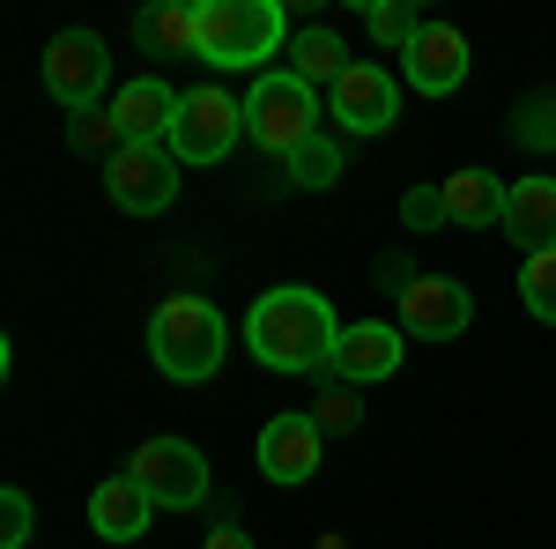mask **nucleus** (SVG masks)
Here are the masks:
<instances>
[{"mask_svg": "<svg viewBox=\"0 0 556 549\" xmlns=\"http://www.w3.org/2000/svg\"><path fill=\"white\" fill-rule=\"evenodd\" d=\"M312 416H319V431H356V423H364V409H356V386H327V394H319V409H312Z\"/></svg>", "mask_w": 556, "mask_h": 549, "instance_id": "obj_25", "label": "nucleus"}, {"mask_svg": "<svg viewBox=\"0 0 556 549\" xmlns=\"http://www.w3.org/2000/svg\"><path fill=\"white\" fill-rule=\"evenodd\" d=\"M342 60H349L342 38H334V30H319V23L290 38V75H298V83H342V75H349Z\"/></svg>", "mask_w": 556, "mask_h": 549, "instance_id": "obj_19", "label": "nucleus"}, {"mask_svg": "<svg viewBox=\"0 0 556 549\" xmlns=\"http://www.w3.org/2000/svg\"><path fill=\"white\" fill-rule=\"evenodd\" d=\"M223 349H230V327L208 297H164L156 320H149V357L156 372L178 386H201L223 372Z\"/></svg>", "mask_w": 556, "mask_h": 549, "instance_id": "obj_2", "label": "nucleus"}, {"mask_svg": "<svg viewBox=\"0 0 556 549\" xmlns=\"http://www.w3.org/2000/svg\"><path fill=\"white\" fill-rule=\"evenodd\" d=\"M312 134H319V97H312V83H298L290 67H282V75H260V83L245 89V141H260L267 157L290 164Z\"/></svg>", "mask_w": 556, "mask_h": 549, "instance_id": "obj_4", "label": "nucleus"}, {"mask_svg": "<svg viewBox=\"0 0 556 549\" xmlns=\"http://www.w3.org/2000/svg\"><path fill=\"white\" fill-rule=\"evenodd\" d=\"M127 475L164 512H193L208 498V461H201V446H186V438H149V446H134Z\"/></svg>", "mask_w": 556, "mask_h": 549, "instance_id": "obj_7", "label": "nucleus"}, {"mask_svg": "<svg viewBox=\"0 0 556 549\" xmlns=\"http://www.w3.org/2000/svg\"><path fill=\"white\" fill-rule=\"evenodd\" d=\"M334 120H342V134H386L401 120V83L379 60H349V75L334 83Z\"/></svg>", "mask_w": 556, "mask_h": 549, "instance_id": "obj_10", "label": "nucleus"}, {"mask_svg": "<svg viewBox=\"0 0 556 549\" xmlns=\"http://www.w3.org/2000/svg\"><path fill=\"white\" fill-rule=\"evenodd\" d=\"M519 297H527V312H534L542 327H556V246L519 260Z\"/></svg>", "mask_w": 556, "mask_h": 549, "instance_id": "obj_21", "label": "nucleus"}, {"mask_svg": "<svg viewBox=\"0 0 556 549\" xmlns=\"http://www.w3.org/2000/svg\"><path fill=\"white\" fill-rule=\"evenodd\" d=\"M245 134V104H230L223 89H186L178 104V127H172V157L178 164H223Z\"/></svg>", "mask_w": 556, "mask_h": 549, "instance_id": "obj_8", "label": "nucleus"}, {"mask_svg": "<svg viewBox=\"0 0 556 549\" xmlns=\"http://www.w3.org/2000/svg\"><path fill=\"white\" fill-rule=\"evenodd\" d=\"M416 23H424V15H416L408 0H371V8H364V30H371L379 45H401V52H408V38H416Z\"/></svg>", "mask_w": 556, "mask_h": 549, "instance_id": "obj_22", "label": "nucleus"}, {"mask_svg": "<svg viewBox=\"0 0 556 549\" xmlns=\"http://www.w3.org/2000/svg\"><path fill=\"white\" fill-rule=\"evenodd\" d=\"M282 52V8L275 0H201V52L215 75H238Z\"/></svg>", "mask_w": 556, "mask_h": 549, "instance_id": "obj_3", "label": "nucleus"}, {"mask_svg": "<svg viewBox=\"0 0 556 549\" xmlns=\"http://www.w3.org/2000/svg\"><path fill=\"white\" fill-rule=\"evenodd\" d=\"M468 320H475V297L453 275H416L401 290V327L416 341H453V335H468Z\"/></svg>", "mask_w": 556, "mask_h": 549, "instance_id": "obj_11", "label": "nucleus"}, {"mask_svg": "<svg viewBox=\"0 0 556 549\" xmlns=\"http://www.w3.org/2000/svg\"><path fill=\"white\" fill-rule=\"evenodd\" d=\"M260 475L267 483H312L319 475V416H275L260 431Z\"/></svg>", "mask_w": 556, "mask_h": 549, "instance_id": "obj_13", "label": "nucleus"}, {"mask_svg": "<svg viewBox=\"0 0 556 549\" xmlns=\"http://www.w3.org/2000/svg\"><path fill=\"white\" fill-rule=\"evenodd\" d=\"M201 549H253V535H238V527H215Z\"/></svg>", "mask_w": 556, "mask_h": 549, "instance_id": "obj_28", "label": "nucleus"}, {"mask_svg": "<svg viewBox=\"0 0 556 549\" xmlns=\"http://www.w3.org/2000/svg\"><path fill=\"white\" fill-rule=\"evenodd\" d=\"M282 171H290V186L319 194V186H334V178H342V141H334V134H312V141H304Z\"/></svg>", "mask_w": 556, "mask_h": 549, "instance_id": "obj_20", "label": "nucleus"}, {"mask_svg": "<svg viewBox=\"0 0 556 549\" xmlns=\"http://www.w3.org/2000/svg\"><path fill=\"white\" fill-rule=\"evenodd\" d=\"M342 386H379L401 372V327H386V320H356V327H342V341H334V364H327Z\"/></svg>", "mask_w": 556, "mask_h": 549, "instance_id": "obj_12", "label": "nucleus"}, {"mask_svg": "<svg viewBox=\"0 0 556 549\" xmlns=\"http://www.w3.org/2000/svg\"><path fill=\"white\" fill-rule=\"evenodd\" d=\"M23 542H30V498L0 490V549H23Z\"/></svg>", "mask_w": 556, "mask_h": 549, "instance_id": "obj_27", "label": "nucleus"}, {"mask_svg": "<svg viewBox=\"0 0 556 549\" xmlns=\"http://www.w3.org/2000/svg\"><path fill=\"white\" fill-rule=\"evenodd\" d=\"M67 141H75L83 157H97V149H104V164H112V157L127 149V134H119V120H97V112H83V120L67 127Z\"/></svg>", "mask_w": 556, "mask_h": 549, "instance_id": "obj_24", "label": "nucleus"}, {"mask_svg": "<svg viewBox=\"0 0 556 549\" xmlns=\"http://www.w3.org/2000/svg\"><path fill=\"white\" fill-rule=\"evenodd\" d=\"M401 223H408V230H438V223H445V194H438V186H408V194H401Z\"/></svg>", "mask_w": 556, "mask_h": 549, "instance_id": "obj_26", "label": "nucleus"}, {"mask_svg": "<svg viewBox=\"0 0 556 549\" xmlns=\"http://www.w3.org/2000/svg\"><path fill=\"white\" fill-rule=\"evenodd\" d=\"M401 75H408V89H424V97H453V89L468 83V38L453 23L424 15L408 52H401Z\"/></svg>", "mask_w": 556, "mask_h": 549, "instance_id": "obj_9", "label": "nucleus"}, {"mask_svg": "<svg viewBox=\"0 0 556 549\" xmlns=\"http://www.w3.org/2000/svg\"><path fill=\"white\" fill-rule=\"evenodd\" d=\"M104 194L127 215H164L178 201V157L172 141H127L112 164H104Z\"/></svg>", "mask_w": 556, "mask_h": 549, "instance_id": "obj_6", "label": "nucleus"}, {"mask_svg": "<svg viewBox=\"0 0 556 549\" xmlns=\"http://www.w3.org/2000/svg\"><path fill=\"white\" fill-rule=\"evenodd\" d=\"M112 83V52L97 30H60V38L45 45V97L60 104V112H97V97Z\"/></svg>", "mask_w": 556, "mask_h": 549, "instance_id": "obj_5", "label": "nucleus"}, {"mask_svg": "<svg viewBox=\"0 0 556 549\" xmlns=\"http://www.w3.org/2000/svg\"><path fill=\"white\" fill-rule=\"evenodd\" d=\"M445 223H460V230H482V223H505V178H490V171H453L445 186Z\"/></svg>", "mask_w": 556, "mask_h": 549, "instance_id": "obj_18", "label": "nucleus"}, {"mask_svg": "<svg viewBox=\"0 0 556 549\" xmlns=\"http://www.w3.org/2000/svg\"><path fill=\"white\" fill-rule=\"evenodd\" d=\"M178 104H186V97H178L164 75H141V83H127L119 97H112V120H119L127 141H172Z\"/></svg>", "mask_w": 556, "mask_h": 549, "instance_id": "obj_14", "label": "nucleus"}, {"mask_svg": "<svg viewBox=\"0 0 556 549\" xmlns=\"http://www.w3.org/2000/svg\"><path fill=\"white\" fill-rule=\"evenodd\" d=\"M505 230L527 253L556 246V178H519L513 194H505Z\"/></svg>", "mask_w": 556, "mask_h": 549, "instance_id": "obj_17", "label": "nucleus"}, {"mask_svg": "<svg viewBox=\"0 0 556 549\" xmlns=\"http://www.w3.org/2000/svg\"><path fill=\"white\" fill-rule=\"evenodd\" d=\"M134 38L149 60H172V52H201V0H164V8H141Z\"/></svg>", "mask_w": 556, "mask_h": 549, "instance_id": "obj_16", "label": "nucleus"}, {"mask_svg": "<svg viewBox=\"0 0 556 549\" xmlns=\"http://www.w3.org/2000/svg\"><path fill=\"white\" fill-rule=\"evenodd\" d=\"M334 341H342V320H334V304L319 290H267L245 312V349H253L267 372H319V364H334Z\"/></svg>", "mask_w": 556, "mask_h": 549, "instance_id": "obj_1", "label": "nucleus"}, {"mask_svg": "<svg viewBox=\"0 0 556 549\" xmlns=\"http://www.w3.org/2000/svg\"><path fill=\"white\" fill-rule=\"evenodd\" d=\"M149 512H156V498H149L134 475H104L97 498H89V527H97L104 542H134V535H149Z\"/></svg>", "mask_w": 556, "mask_h": 549, "instance_id": "obj_15", "label": "nucleus"}, {"mask_svg": "<svg viewBox=\"0 0 556 549\" xmlns=\"http://www.w3.org/2000/svg\"><path fill=\"white\" fill-rule=\"evenodd\" d=\"M513 141L519 149H556V97H527V104H519Z\"/></svg>", "mask_w": 556, "mask_h": 549, "instance_id": "obj_23", "label": "nucleus"}]
</instances>
